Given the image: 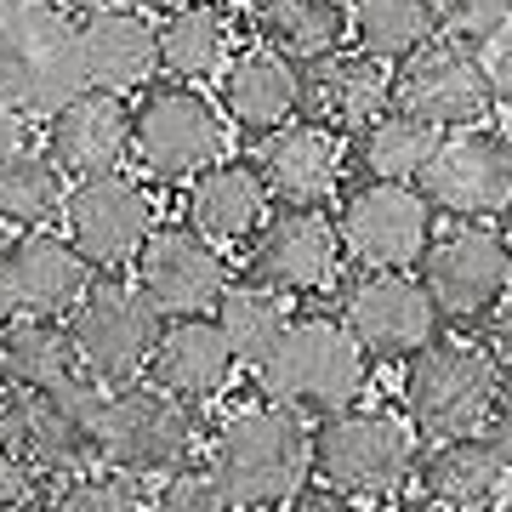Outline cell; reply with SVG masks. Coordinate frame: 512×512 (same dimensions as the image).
<instances>
[{
  "label": "cell",
  "mask_w": 512,
  "mask_h": 512,
  "mask_svg": "<svg viewBox=\"0 0 512 512\" xmlns=\"http://www.w3.org/2000/svg\"><path fill=\"white\" fill-rule=\"evenodd\" d=\"M211 484L222 490L228 512H279L285 501L308 490L313 450L308 421L285 404H239L234 416L211 433Z\"/></svg>",
  "instance_id": "obj_1"
},
{
  "label": "cell",
  "mask_w": 512,
  "mask_h": 512,
  "mask_svg": "<svg viewBox=\"0 0 512 512\" xmlns=\"http://www.w3.org/2000/svg\"><path fill=\"white\" fill-rule=\"evenodd\" d=\"M370 382V359L348 336L336 313H296L279 348L256 365V387L268 404H285L296 416H336L348 410Z\"/></svg>",
  "instance_id": "obj_2"
},
{
  "label": "cell",
  "mask_w": 512,
  "mask_h": 512,
  "mask_svg": "<svg viewBox=\"0 0 512 512\" xmlns=\"http://www.w3.org/2000/svg\"><path fill=\"white\" fill-rule=\"evenodd\" d=\"M501 404V365L484 342L433 336L404 370V410L421 439H484Z\"/></svg>",
  "instance_id": "obj_3"
},
{
  "label": "cell",
  "mask_w": 512,
  "mask_h": 512,
  "mask_svg": "<svg viewBox=\"0 0 512 512\" xmlns=\"http://www.w3.org/2000/svg\"><path fill=\"white\" fill-rule=\"evenodd\" d=\"M228 120L217 97L183 80H154L131 103V160L148 183H194L205 165L222 160Z\"/></svg>",
  "instance_id": "obj_4"
},
{
  "label": "cell",
  "mask_w": 512,
  "mask_h": 512,
  "mask_svg": "<svg viewBox=\"0 0 512 512\" xmlns=\"http://www.w3.org/2000/svg\"><path fill=\"white\" fill-rule=\"evenodd\" d=\"M308 450L313 478H325L342 501L393 495L416 473V427L393 410H376V404H348L319 427H308Z\"/></svg>",
  "instance_id": "obj_5"
},
{
  "label": "cell",
  "mask_w": 512,
  "mask_h": 512,
  "mask_svg": "<svg viewBox=\"0 0 512 512\" xmlns=\"http://www.w3.org/2000/svg\"><path fill=\"white\" fill-rule=\"evenodd\" d=\"M160 313L148 308V296L126 274H92L80 302L69 308V336L80 353V376H92L103 393L143 382L148 353L160 342Z\"/></svg>",
  "instance_id": "obj_6"
},
{
  "label": "cell",
  "mask_w": 512,
  "mask_h": 512,
  "mask_svg": "<svg viewBox=\"0 0 512 512\" xmlns=\"http://www.w3.org/2000/svg\"><path fill=\"white\" fill-rule=\"evenodd\" d=\"M80 92L92 86L80 69L69 12H57L46 0L23 18H0V103H12L23 120H52Z\"/></svg>",
  "instance_id": "obj_7"
},
{
  "label": "cell",
  "mask_w": 512,
  "mask_h": 512,
  "mask_svg": "<svg viewBox=\"0 0 512 512\" xmlns=\"http://www.w3.org/2000/svg\"><path fill=\"white\" fill-rule=\"evenodd\" d=\"M416 279L439 319H490L512 296V239L490 222H456L421 251Z\"/></svg>",
  "instance_id": "obj_8"
},
{
  "label": "cell",
  "mask_w": 512,
  "mask_h": 512,
  "mask_svg": "<svg viewBox=\"0 0 512 512\" xmlns=\"http://www.w3.org/2000/svg\"><path fill=\"white\" fill-rule=\"evenodd\" d=\"M160 228L154 217V194L137 171H103V177H80L63 194V239L92 274H120L137 262L148 234Z\"/></svg>",
  "instance_id": "obj_9"
},
{
  "label": "cell",
  "mask_w": 512,
  "mask_h": 512,
  "mask_svg": "<svg viewBox=\"0 0 512 512\" xmlns=\"http://www.w3.org/2000/svg\"><path fill=\"white\" fill-rule=\"evenodd\" d=\"M194 450H200V427H194V410L177 399H165L160 387L131 382L120 393H109L103 404V461L109 473L120 478H171L194 467Z\"/></svg>",
  "instance_id": "obj_10"
},
{
  "label": "cell",
  "mask_w": 512,
  "mask_h": 512,
  "mask_svg": "<svg viewBox=\"0 0 512 512\" xmlns=\"http://www.w3.org/2000/svg\"><path fill=\"white\" fill-rule=\"evenodd\" d=\"M336 239L359 274H416L433 245V205L416 183H359L342 200Z\"/></svg>",
  "instance_id": "obj_11"
},
{
  "label": "cell",
  "mask_w": 512,
  "mask_h": 512,
  "mask_svg": "<svg viewBox=\"0 0 512 512\" xmlns=\"http://www.w3.org/2000/svg\"><path fill=\"white\" fill-rule=\"evenodd\" d=\"M421 200L433 205V217L456 222H490L512 211V137L495 126L444 131L439 154L416 177Z\"/></svg>",
  "instance_id": "obj_12"
},
{
  "label": "cell",
  "mask_w": 512,
  "mask_h": 512,
  "mask_svg": "<svg viewBox=\"0 0 512 512\" xmlns=\"http://www.w3.org/2000/svg\"><path fill=\"white\" fill-rule=\"evenodd\" d=\"M393 109L433 131L484 126V114H490L484 57L456 46V40H427L421 52H410L393 69Z\"/></svg>",
  "instance_id": "obj_13"
},
{
  "label": "cell",
  "mask_w": 512,
  "mask_h": 512,
  "mask_svg": "<svg viewBox=\"0 0 512 512\" xmlns=\"http://www.w3.org/2000/svg\"><path fill=\"white\" fill-rule=\"evenodd\" d=\"M131 285L148 296L160 319H205L234 285V274H228V256L205 245L188 222H160L131 262Z\"/></svg>",
  "instance_id": "obj_14"
},
{
  "label": "cell",
  "mask_w": 512,
  "mask_h": 512,
  "mask_svg": "<svg viewBox=\"0 0 512 512\" xmlns=\"http://www.w3.org/2000/svg\"><path fill=\"white\" fill-rule=\"evenodd\" d=\"M336 319L348 325L365 359H416L439 336V313L416 274H353L342 285Z\"/></svg>",
  "instance_id": "obj_15"
},
{
  "label": "cell",
  "mask_w": 512,
  "mask_h": 512,
  "mask_svg": "<svg viewBox=\"0 0 512 512\" xmlns=\"http://www.w3.org/2000/svg\"><path fill=\"white\" fill-rule=\"evenodd\" d=\"M342 274V239L330 211H279L245 245V279L274 296H313Z\"/></svg>",
  "instance_id": "obj_16"
},
{
  "label": "cell",
  "mask_w": 512,
  "mask_h": 512,
  "mask_svg": "<svg viewBox=\"0 0 512 512\" xmlns=\"http://www.w3.org/2000/svg\"><path fill=\"white\" fill-rule=\"evenodd\" d=\"M342 165H348L342 137L313 120H291V126L256 137L251 148L256 183L285 211H325V200L342 188Z\"/></svg>",
  "instance_id": "obj_17"
},
{
  "label": "cell",
  "mask_w": 512,
  "mask_h": 512,
  "mask_svg": "<svg viewBox=\"0 0 512 512\" xmlns=\"http://www.w3.org/2000/svg\"><path fill=\"white\" fill-rule=\"evenodd\" d=\"M103 404H109V393L92 376H74V382L29 399V456L40 473L63 484L103 461Z\"/></svg>",
  "instance_id": "obj_18"
},
{
  "label": "cell",
  "mask_w": 512,
  "mask_h": 512,
  "mask_svg": "<svg viewBox=\"0 0 512 512\" xmlns=\"http://www.w3.org/2000/svg\"><path fill=\"white\" fill-rule=\"evenodd\" d=\"M40 154L69 177H103V171H126L131 160V103L114 92H80L74 103L40 120Z\"/></svg>",
  "instance_id": "obj_19"
},
{
  "label": "cell",
  "mask_w": 512,
  "mask_h": 512,
  "mask_svg": "<svg viewBox=\"0 0 512 512\" xmlns=\"http://www.w3.org/2000/svg\"><path fill=\"white\" fill-rule=\"evenodd\" d=\"M92 268L74 256V245L57 228L0 239V291L18 319H69Z\"/></svg>",
  "instance_id": "obj_20"
},
{
  "label": "cell",
  "mask_w": 512,
  "mask_h": 512,
  "mask_svg": "<svg viewBox=\"0 0 512 512\" xmlns=\"http://www.w3.org/2000/svg\"><path fill=\"white\" fill-rule=\"evenodd\" d=\"M387 109H393V69L376 57L336 52L302 69V120L336 131V137H359Z\"/></svg>",
  "instance_id": "obj_21"
},
{
  "label": "cell",
  "mask_w": 512,
  "mask_h": 512,
  "mask_svg": "<svg viewBox=\"0 0 512 512\" xmlns=\"http://www.w3.org/2000/svg\"><path fill=\"white\" fill-rule=\"evenodd\" d=\"M234 382V353L222 342V330L205 319H165L160 342L148 353V387H160L165 399L200 410Z\"/></svg>",
  "instance_id": "obj_22"
},
{
  "label": "cell",
  "mask_w": 512,
  "mask_h": 512,
  "mask_svg": "<svg viewBox=\"0 0 512 512\" xmlns=\"http://www.w3.org/2000/svg\"><path fill=\"white\" fill-rule=\"evenodd\" d=\"M217 109L245 137H268L302 120V69H291L268 46H251V52L228 57V69L217 74Z\"/></svg>",
  "instance_id": "obj_23"
},
{
  "label": "cell",
  "mask_w": 512,
  "mask_h": 512,
  "mask_svg": "<svg viewBox=\"0 0 512 512\" xmlns=\"http://www.w3.org/2000/svg\"><path fill=\"white\" fill-rule=\"evenodd\" d=\"M74 40H80V69H86L92 92L131 97V92H143V86H154V74H160L154 18H143L137 6L103 12V18H80L74 23Z\"/></svg>",
  "instance_id": "obj_24"
},
{
  "label": "cell",
  "mask_w": 512,
  "mask_h": 512,
  "mask_svg": "<svg viewBox=\"0 0 512 512\" xmlns=\"http://www.w3.org/2000/svg\"><path fill=\"white\" fill-rule=\"evenodd\" d=\"M183 217L205 245H251L256 228L268 222V194L256 183L251 160H217L183 194Z\"/></svg>",
  "instance_id": "obj_25"
},
{
  "label": "cell",
  "mask_w": 512,
  "mask_h": 512,
  "mask_svg": "<svg viewBox=\"0 0 512 512\" xmlns=\"http://www.w3.org/2000/svg\"><path fill=\"white\" fill-rule=\"evenodd\" d=\"M154 52H160L165 80H183V86L217 80L228 69V52H234V23L217 0L165 6L160 23H154Z\"/></svg>",
  "instance_id": "obj_26"
},
{
  "label": "cell",
  "mask_w": 512,
  "mask_h": 512,
  "mask_svg": "<svg viewBox=\"0 0 512 512\" xmlns=\"http://www.w3.org/2000/svg\"><path fill=\"white\" fill-rule=\"evenodd\" d=\"M501 461L484 439H450L433 444L427 456H416V490L421 507L439 512H484L501 495Z\"/></svg>",
  "instance_id": "obj_27"
},
{
  "label": "cell",
  "mask_w": 512,
  "mask_h": 512,
  "mask_svg": "<svg viewBox=\"0 0 512 512\" xmlns=\"http://www.w3.org/2000/svg\"><path fill=\"white\" fill-rule=\"evenodd\" d=\"M256 35L291 69H313L342 52L348 0H256Z\"/></svg>",
  "instance_id": "obj_28"
},
{
  "label": "cell",
  "mask_w": 512,
  "mask_h": 512,
  "mask_svg": "<svg viewBox=\"0 0 512 512\" xmlns=\"http://www.w3.org/2000/svg\"><path fill=\"white\" fill-rule=\"evenodd\" d=\"M80 376V353H74L69 319H12L0 330V382L35 399L52 387Z\"/></svg>",
  "instance_id": "obj_29"
},
{
  "label": "cell",
  "mask_w": 512,
  "mask_h": 512,
  "mask_svg": "<svg viewBox=\"0 0 512 512\" xmlns=\"http://www.w3.org/2000/svg\"><path fill=\"white\" fill-rule=\"evenodd\" d=\"M63 194H69V177L40 148L23 143L18 154L0 160V228H12V234L57 228L63 222Z\"/></svg>",
  "instance_id": "obj_30"
},
{
  "label": "cell",
  "mask_w": 512,
  "mask_h": 512,
  "mask_svg": "<svg viewBox=\"0 0 512 512\" xmlns=\"http://www.w3.org/2000/svg\"><path fill=\"white\" fill-rule=\"evenodd\" d=\"M348 35L365 57L399 69L404 57L439 35V18L433 0H348Z\"/></svg>",
  "instance_id": "obj_31"
},
{
  "label": "cell",
  "mask_w": 512,
  "mask_h": 512,
  "mask_svg": "<svg viewBox=\"0 0 512 512\" xmlns=\"http://www.w3.org/2000/svg\"><path fill=\"white\" fill-rule=\"evenodd\" d=\"M211 325L222 330L234 365L256 370L279 348V336H285V325H291V308H285V296L262 291V285H251V279H234V285L222 291V302L211 308Z\"/></svg>",
  "instance_id": "obj_32"
},
{
  "label": "cell",
  "mask_w": 512,
  "mask_h": 512,
  "mask_svg": "<svg viewBox=\"0 0 512 512\" xmlns=\"http://www.w3.org/2000/svg\"><path fill=\"white\" fill-rule=\"evenodd\" d=\"M439 143H444V131L387 109L376 126L359 131V165H365L370 183H416L421 171H427V160L439 154Z\"/></svg>",
  "instance_id": "obj_33"
},
{
  "label": "cell",
  "mask_w": 512,
  "mask_h": 512,
  "mask_svg": "<svg viewBox=\"0 0 512 512\" xmlns=\"http://www.w3.org/2000/svg\"><path fill=\"white\" fill-rule=\"evenodd\" d=\"M46 512H148L143 495H137V484L120 473H80V478H63L52 490V501H46Z\"/></svg>",
  "instance_id": "obj_34"
},
{
  "label": "cell",
  "mask_w": 512,
  "mask_h": 512,
  "mask_svg": "<svg viewBox=\"0 0 512 512\" xmlns=\"http://www.w3.org/2000/svg\"><path fill=\"white\" fill-rule=\"evenodd\" d=\"M433 18H439V35L456 40V46H490L512 29V0H433Z\"/></svg>",
  "instance_id": "obj_35"
},
{
  "label": "cell",
  "mask_w": 512,
  "mask_h": 512,
  "mask_svg": "<svg viewBox=\"0 0 512 512\" xmlns=\"http://www.w3.org/2000/svg\"><path fill=\"white\" fill-rule=\"evenodd\" d=\"M148 512H228V501L205 467H183V473L160 478V495L148 501Z\"/></svg>",
  "instance_id": "obj_36"
},
{
  "label": "cell",
  "mask_w": 512,
  "mask_h": 512,
  "mask_svg": "<svg viewBox=\"0 0 512 512\" xmlns=\"http://www.w3.org/2000/svg\"><path fill=\"white\" fill-rule=\"evenodd\" d=\"M40 501H46V473L35 467V456L0 444V512L40 507Z\"/></svg>",
  "instance_id": "obj_37"
},
{
  "label": "cell",
  "mask_w": 512,
  "mask_h": 512,
  "mask_svg": "<svg viewBox=\"0 0 512 512\" xmlns=\"http://www.w3.org/2000/svg\"><path fill=\"white\" fill-rule=\"evenodd\" d=\"M484 348H490V359L501 365V376H512V296L490 313V342H484Z\"/></svg>",
  "instance_id": "obj_38"
},
{
  "label": "cell",
  "mask_w": 512,
  "mask_h": 512,
  "mask_svg": "<svg viewBox=\"0 0 512 512\" xmlns=\"http://www.w3.org/2000/svg\"><path fill=\"white\" fill-rule=\"evenodd\" d=\"M484 74H490V103H507L512 109V35L484 57Z\"/></svg>",
  "instance_id": "obj_39"
},
{
  "label": "cell",
  "mask_w": 512,
  "mask_h": 512,
  "mask_svg": "<svg viewBox=\"0 0 512 512\" xmlns=\"http://www.w3.org/2000/svg\"><path fill=\"white\" fill-rule=\"evenodd\" d=\"M484 444L495 450V461H501V467H512V393L495 404L490 427H484Z\"/></svg>",
  "instance_id": "obj_40"
},
{
  "label": "cell",
  "mask_w": 512,
  "mask_h": 512,
  "mask_svg": "<svg viewBox=\"0 0 512 512\" xmlns=\"http://www.w3.org/2000/svg\"><path fill=\"white\" fill-rule=\"evenodd\" d=\"M23 143H29V126H23V114L12 109V103H0V160H6V154H18Z\"/></svg>",
  "instance_id": "obj_41"
},
{
  "label": "cell",
  "mask_w": 512,
  "mask_h": 512,
  "mask_svg": "<svg viewBox=\"0 0 512 512\" xmlns=\"http://www.w3.org/2000/svg\"><path fill=\"white\" fill-rule=\"evenodd\" d=\"M57 12H74V18H103V12H126L137 0H52Z\"/></svg>",
  "instance_id": "obj_42"
},
{
  "label": "cell",
  "mask_w": 512,
  "mask_h": 512,
  "mask_svg": "<svg viewBox=\"0 0 512 512\" xmlns=\"http://www.w3.org/2000/svg\"><path fill=\"white\" fill-rule=\"evenodd\" d=\"M279 512H359V507L342 501V495H296V501H285Z\"/></svg>",
  "instance_id": "obj_43"
},
{
  "label": "cell",
  "mask_w": 512,
  "mask_h": 512,
  "mask_svg": "<svg viewBox=\"0 0 512 512\" xmlns=\"http://www.w3.org/2000/svg\"><path fill=\"white\" fill-rule=\"evenodd\" d=\"M46 0H0V18H23V12H35Z\"/></svg>",
  "instance_id": "obj_44"
},
{
  "label": "cell",
  "mask_w": 512,
  "mask_h": 512,
  "mask_svg": "<svg viewBox=\"0 0 512 512\" xmlns=\"http://www.w3.org/2000/svg\"><path fill=\"white\" fill-rule=\"evenodd\" d=\"M12 319H18V313H12V302H6V291H0V330L12 325Z\"/></svg>",
  "instance_id": "obj_45"
},
{
  "label": "cell",
  "mask_w": 512,
  "mask_h": 512,
  "mask_svg": "<svg viewBox=\"0 0 512 512\" xmlns=\"http://www.w3.org/2000/svg\"><path fill=\"white\" fill-rule=\"evenodd\" d=\"M387 512H433V507H421V501H404V507H387Z\"/></svg>",
  "instance_id": "obj_46"
},
{
  "label": "cell",
  "mask_w": 512,
  "mask_h": 512,
  "mask_svg": "<svg viewBox=\"0 0 512 512\" xmlns=\"http://www.w3.org/2000/svg\"><path fill=\"white\" fill-rule=\"evenodd\" d=\"M495 512H512V495H507V501H501V507H495Z\"/></svg>",
  "instance_id": "obj_47"
},
{
  "label": "cell",
  "mask_w": 512,
  "mask_h": 512,
  "mask_svg": "<svg viewBox=\"0 0 512 512\" xmlns=\"http://www.w3.org/2000/svg\"><path fill=\"white\" fill-rule=\"evenodd\" d=\"M18 512H46V501H40V507H18Z\"/></svg>",
  "instance_id": "obj_48"
},
{
  "label": "cell",
  "mask_w": 512,
  "mask_h": 512,
  "mask_svg": "<svg viewBox=\"0 0 512 512\" xmlns=\"http://www.w3.org/2000/svg\"><path fill=\"white\" fill-rule=\"evenodd\" d=\"M160 6H188V0H160Z\"/></svg>",
  "instance_id": "obj_49"
}]
</instances>
